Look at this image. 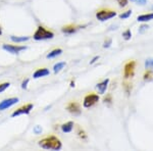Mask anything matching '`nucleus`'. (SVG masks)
I'll use <instances>...</instances> for the list:
<instances>
[{
    "label": "nucleus",
    "instance_id": "obj_8",
    "mask_svg": "<svg viewBox=\"0 0 153 151\" xmlns=\"http://www.w3.org/2000/svg\"><path fill=\"white\" fill-rule=\"evenodd\" d=\"M19 101V98L16 97H12V98H7V99H4L0 102V111L1 110H5L7 108L11 107L13 106L14 104H16Z\"/></svg>",
    "mask_w": 153,
    "mask_h": 151
},
{
    "label": "nucleus",
    "instance_id": "obj_2",
    "mask_svg": "<svg viewBox=\"0 0 153 151\" xmlns=\"http://www.w3.org/2000/svg\"><path fill=\"white\" fill-rule=\"evenodd\" d=\"M53 37H54L53 32L46 29L45 27H43V26H39L33 35L34 40H36V41L49 40V39H52Z\"/></svg>",
    "mask_w": 153,
    "mask_h": 151
},
{
    "label": "nucleus",
    "instance_id": "obj_10",
    "mask_svg": "<svg viewBox=\"0 0 153 151\" xmlns=\"http://www.w3.org/2000/svg\"><path fill=\"white\" fill-rule=\"evenodd\" d=\"M49 74H50V71H49L48 68H38V70L33 74V78L34 79H40V78H43V77L49 76Z\"/></svg>",
    "mask_w": 153,
    "mask_h": 151
},
{
    "label": "nucleus",
    "instance_id": "obj_15",
    "mask_svg": "<svg viewBox=\"0 0 153 151\" xmlns=\"http://www.w3.org/2000/svg\"><path fill=\"white\" fill-rule=\"evenodd\" d=\"M30 37H25V36H10V40L14 43H24V42L28 41Z\"/></svg>",
    "mask_w": 153,
    "mask_h": 151
},
{
    "label": "nucleus",
    "instance_id": "obj_31",
    "mask_svg": "<svg viewBox=\"0 0 153 151\" xmlns=\"http://www.w3.org/2000/svg\"><path fill=\"white\" fill-rule=\"evenodd\" d=\"M0 36H2V28H1V25H0Z\"/></svg>",
    "mask_w": 153,
    "mask_h": 151
},
{
    "label": "nucleus",
    "instance_id": "obj_19",
    "mask_svg": "<svg viewBox=\"0 0 153 151\" xmlns=\"http://www.w3.org/2000/svg\"><path fill=\"white\" fill-rule=\"evenodd\" d=\"M152 78H153L152 71L147 70V71L144 74V76H143V79H144V81H150V80H152Z\"/></svg>",
    "mask_w": 153,
    "mask_h": 151
},
{
    "label": "nucleus",
    "instance_id": "obj_21",
    "mask_svg": "<svg viewBox=\"0 0 153 151\" xmlns=\"http://www.w3.org/2000/svg\"><path fill=\"white\" fill-rule=\"evenodd\" d=\"M131 16H132V10H127V11H125V12H123V13L120 14V19H127L128 18H130Z\"/></svg>",
    "mask_w": 153,
    "mask_h": 151
},
{
    "label": "nucleus",
    "instance_id": "obj_29",
    "mask_svg": "<svg viewBox=\"0 0 153 151\" xmlns=\"http://www.w3.org/2000/svg\"><path fill=\"white\" fill-rule=\"evenodd\" d=\"M98 59H99V56H95V57L93 58L92 60L90 61V64H93V63H94V62H96V61H97Z\"/></svg>",
    "mask_w": 153,
    "mask_h": 151
},
{
    "label": "nucleus",
    "instance_id": "obj_25",
    "mask_svg": "<svg viewBox=\"0 0 153 151\" xmlns=\"http://www.w3.org/2000/svg\"><path fill=\"white\" fill-rule=\"evenodd\" d=\"M131 1L135 2V3H137V4H140V5H145L147 0H131Z\"/></svg>",
    "mask_w": 153,
    "mask_h": 151
},
{
    "label": "nucleus",
    "instance_id": "obj_24",
    "mask_svg": "<svg viewBox=\"0 0 153 151\" xmlns=\"http://www.w3.org/2000/svg\"><path fill=\"white\" fill-rule=\"evenodd\" d=\"M117 1L120 7H126L128 5V0H117Z\"/></svg>",
    "mask_w": 153,
    "mask_h": 151
},
{
    "label": "nucleus",
    "instance_id": "obj_12",
    "mask_svg": "<svg viewBox=\"0 0 153 151\" xmlns=\"http://www.w3.org/2000/svg\"><path fill=\"white\" fill-rule=\"evenodd\" d=\"M108 84H109V79H106V80L102 81L101 83L96 85V89L98 90L99 94H104L105 93L106 89H107V87H108Z\"/></svg>",
    "mask_w": 153,
    "mask_h": 151
},
{
    "label": "nucleus",
    "instance_id": "obj_26",
    "mask_svg": "<svg viewBox=\"0 0 153 151\" xmlns=\"http://www.w3.org/2000/svg\"><path fill=\"white\" fill-rule=\"evenodd\" d=\"M78 133H79V136H80V138H82V139H86V138H87V136L85 135V132H84L83 130H81V129H79Z\"/></svg>",
    "mask_w": 153,
    "mask_h": 151
},
{
    "label": "nucleus",
    "instance_id": "obj_14",
    "mask_svg": "<svg viewBox=\"0 0 153 151\" xmlns=\"http://www.w3.org/2000/svg\"><path fill=\"white\" fill-rule=\"evenodd\" d=\"M74 126H75L74 122H68L61 126V131L63 133H71L74 129Z\"/></svg>",
    "mask_w": 153,
    "mask_h": 151
},
{
    "label": "nucleus",
    "instance_id": "obj_11",
    "mask_svg": "<svg viewBox=\"0 0 153 151\" xmlns=\"http://www.w3.org/2000/svg\"><path fill=\"white\" fill-rule=\"evenodd\" d=\"M79 30V27L75 26V25H66V26H63L61 28V32L65 34H68V35H71V34L76 33Z\"/></svg>",
    "mask_w": 153,
    "mask_h": 151
},
{
    "label": "nucleus",
    "instance_id": "obj_20",
    "mask_svg": "<svg viewBox=\"0 0 153 151\" xmlns=\"http://www.w3.org/2000/svg\"><path fill=\"white\" fill-rule=\"evenodd\" d=\"M123 38H124L126 41L131 40V38H132V32H131V30H127V31H125L124 33H123Z\"/></svg>",
    "mask_w": 153,
    "mask_h": 151
},
{
    "label": "nucleus",
    "instance_id": "obj_7",
    "mask_svg": "<svg viewBox=\"0 0 153 151\" xmlns=\"http://www.w3.org/2000/svg\"><path fill=\"white\" fill-rule=\"evenodd\" d=\"M135 68H136V62L135 61H129L128 63H126L125 68H124V77L126 79H129L134 77L135 75Z\"/></svg>",
    "mask_w": 153,
    "mask_h": 151
},
{
    "label": "nucleus",
    "instance_id": "obj_1",
    "mask_svg": "<svg viewBox=\"0 0 153 151\" xmlns=\"http://www.w3.org/2000/svg\"><path fill=\"white\" fill-rule=\"evenodd\" d=\"M39 146L46 150H60L62 148V143L55 136H48L39 141Z\"/></svg>",
    "mask_w": 153,
    "mask_h": 151
},
{
    "label": "nucleus",
    "instance_id": "obj_5",
    "mask_svg": "<svg viewBox=\"0 0 153 151\" xmlns=\"http://www.w3.org/2000/svg\"><path fill=\"white\" fill-rule=\"evenodd\" d=\"M99 101V96L97 94H88L83 101V106L85 108H90L94 106Z\"/></svg>",
    "mask_w": 153,
    "mask_h": 151
},
{
    "label": "nucleus",
    "instance_id": "obj_18",
    "mask_svg": "<svg viewBox=\"0 0 153 151\" xmlns=\"http://www.w3.org/2000/svg\"><path fill=\"white\" fill-rule=\"evenodd\" d=\"M145 68L153 71V58H148L145 60Z\"/></svg>",
    "mask_w": 153,
    "mask_h": 151
},
{
    "label": "nucleus",
    "instance_id": "obj_30",
    "mask_svg": "<svg viewBox=\"0 0 153 151\" xmlns=\"http://www.w3.org/2000/svg\"><path fill=\"white\" fill-rule=\"evenodd\" d=\"M104 101H105V102H110V101H111V97H110V96H108V97L107 98H104Z\"/></svg>",
    "mask_w": 153,
    "mask_h": 151
},
{
    "label": "nucleus",
    "instance_id": "obj_6",
    "mask_svg": "<svg viewBox=\"0 0 153 151\" xmlns=\"http://www.w3.org/2000/svg\"><path fill=\"white\" fill-rule=\"evenodd\" d=\"M3 50H5L6 52H9L11 54H19L22 51L26 50L27 47L23 45H9V44H3L2 46Z\"/></svg>",
    "mask_w": 153,
    "mask_h": 151
},
{
    "label": "nucleus",
    "instance_id": "obj_22",
    "mask_svg": "<svg viewBox=\"0 0 153 151\" xmlns=\"http://www.w3.org/2000/svg\"><path fill=\"white\" fill-rule=\"evenodd\" d=\"M9 86H10V83H7V82L0 84V93L4 92V91H5L7 88H9Z\"/></svg>",
    "mask_w": 153,
    "mask_h": 151
},
{
    "label": "nucleus",
    "instance_id": "obj_17",
    "mask_svg": "<svg viewBox=\"0 0 153 151\" xmlns=\"http://www.w3.org/2000/svg\"><path fill=\"white\" fill-rule=\"evenodd\" d=\"M65 64H66V63L65 62V61H60V62L55 63V64H54V66H53V71H54L55 74L59 73V71H60L63 68H65Z\"/></svg>",
    "mask_w": 153,
    "mask_h": 151
},
{
    "label": "nucleus",
    "instance_id": "obj_4",
    "mask_svg": "<svg viewBox=\"0 0 153 151\" xmlns=\"http://www.w3.org/2000/svg\"><path fill=\"white\" fill-rule=\"evenodd\" d=\"M33 108H34V104H32V103H27V104H24V105H22L21 107L16 108V109L12 112L11 116L12 118H16V116L22 115H29Z\"/></svg>",
    "mask_w": 153,
    "mask_h": 151
},
{
    "label": "nucleus",
    "instance_id": "obj_3",
    "mask_svg": "<svg viewBox=\"0 0 153 151\" xmlns=\"http://www.w3.org/2000/svg\"><path fill=\"white\" fill-rule=\"evenodd\" d=\"M117 14V11L111 10V9H100L96 12V18L100 22H105L112 18H115Z\"/></svg>",
    "mask_w": 153,
    "mask_h": 151
},
{
    "label": "nucleus",
    "instance_id": "obj_23",
    "mask_svg": "<svg viewBox=\"0 0 153 151\" xmlns=\"http://www.w3.org/2000/svg\"><path fill=\"white\" fill-rule=\"evenodd\" d=\"M33 131H34V133H35L36 135H39V134H41V133H42V128H41V126H39V125L35 126V128L33 129Z\"/></svg>",
    "mask_w": 153,
    "mask_h": 151
},
{
    "label": "nucleus",
    "instance_id": "obj_13",
    "mask_svg": "<svg viewBox=\"0 0 153 151\" xmlns=\"http://www.w3.org/2000/svg\"><path fill=\"white\" fill-rule=\"evenodd\" d=\"M153 19V12L152 13H145V14H141L137 18V21L140 22V23H147V22H150Z\"/></svg>",
    "mask_w": 153,
    "mask_h": 151
},
{
    "label": "nucleus",
    "instance_id": "obj_16",
    "mask_svg": "<svg viewBox=\"0 0 153 151\" xmlns=\"http://www.w3.org/2000/svg\"><path fill=\"white\" fill-rule=\"evenodd\" d=\"M61 53H62V49L55 48V49H53L52 51H50V52L47 54V56H46V57H47V58H55V57H57V56L60 55Z\"/></svg>",
    "mask_w": 153,
    "mask_h": 151
},
{
    "label": "nucleus",
    "instance_id": "obj_32",
    "mask_svg": "<svg viewBox=\"0 0 153 151\" xmlns=\"http://www.w3.org/2000/svg\"><path fill=\"white\" fill-rule=\"evenodd\" d=\"M71 87H75V83H73V82H71Z\"/></svg>",
    "mask_w": 153,
    "mask_h": 151
},
{
    "label": "nucleus",
    "instance_id": "obj_27",
    "mask_svg": "<svg viewBox=\"0 0 153 151\" xmlns=\"http://www.w3.org/2000/svg\"><path fill=\"white\" fill-rule=\"evenodd\" d=\"M29 82H30L29 79H26V80H24L23 83H22V88H23V89H27V88H28Z\"/></svg>",
    "mask_w": 153,
    "mask_h": 151
},
{
    "label": "nucleus",
    "instance_id": "obj_9",
    "mask_svg": "<svg viewBox=\"0 0 153 151\" xmlns=\"http://www.w3.org/2000/svg\"><path fill=\"white\" fill-rule=\"evenodd\" d=\"M66 110L74 115H80L81 112H82L80 104L76 101H71V102L68 103V106H66Z\"/></svg>",
    "mask_w": 153,
    "mask_h": 151
},
{
    "label": "nucleus",
    "instance_id": "obj_28",
    "mask_svg": "<svg viewBox=\"0 0 153 151\" xmlns=\"http://www.w3.org/2000/svg\"><path fill=\"white\" fill-rule=\"evenodd\" d=\"M111 39H108L107 41H105L104 42V44H103V47H104V48H108V47L110 46V44H111Z\"/></svg>",
    "mask_w": 153,
    "mask_h": 151
}]
</instances>
